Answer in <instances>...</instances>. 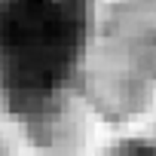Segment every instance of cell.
<instances>
[{
  "label": "cell",
  "mask_w": 156,
  "mask_h": 156,
  "mask_svg": "<svg viewBox=\"0 0 156 156\" xmlns=\"http://www.w3.org/2000/svg\"><path fill=\"white\" fill-rule=\"evenodd\" d=\"M92 25V0H0V98L43 144L64 141Z\"/></svg>",
  "instance_id": "obj_1"
},
{
  "label": "cell",
  "mask_w": 156,
  "mask_h": 156,
  "mask_svg": "<svg viewBox=\"0 0 156 156\" xmlns=\"http://www.w3.org/2000/svg\"><path fill=\"white\" fill-rule=\"evenodd\" d=\"M101 156H156V141H150V138H126V141L107 147Z\"/></svg>",
  "instance_id": "obj_2"
}]
</instances>
